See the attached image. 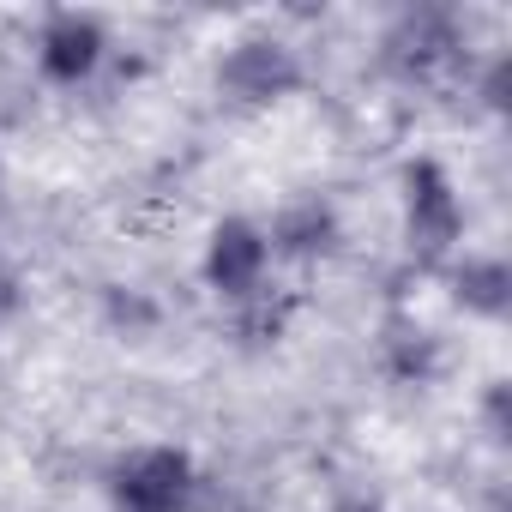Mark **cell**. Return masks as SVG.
Here are the masks:
<instances>
[{"label":"cell","instance_id":"obj_1","mask_svg":"<svg viewBox=\"0 0 512 512\" xmlns=\"http://www.w3.org/2000/svg\"><path fill=\"white\" fill-rule=\"evenodd\" d=\"M193 458L175 452V446H151V452H133L121 470H115V500L121 512H187L193 506Z\"/></svg>","mask_w":512,"mask_h":512},{"label":"cell","instance_id":"obj_2","mask_svg":"<svg viewBox=\"0 0 512 512\" xmlns=\"http://www.w3.org/2000/svg\"><path fill=\"white\" fill-rule=\"evenodd\" d=\"M464 229V211H458V193L446 181L440 163H410V253L416 260H440V253L458 241Z\"/></svg>","mask_w":512,"mask_h":512},{"label":"cell","instance_id":"obj_3","mask_svg":"<svg viewBox=\"0 0 512 512\" xmlns=\"http://www.w3.org/2000/svg\"><path fill=\"white\" fill-rule=\"evenodd\" d=\"M260 272H266V235L253 229L247 217L217 223L211 253H205L211 290H223V296H253V290H260Z\"/></svg>","mask_w":512,"mask_h":512},{"label":"cell","instance_id":"obj_4","mask_svg":"<svg viewBox=\"0 0 512 512\" xmlns=\"http://www.w3.org/2000/svg\"><path fill=\"white\" fill-rule=\"evenodd\" d=\"M302 67L284 43H241L229 61H223V85L241 97V103H272L284 91H296Z\"/></svg>","mask_w":512,"mask_h":512},{"label":"cell","instance_id":"obj_5","mask_svg":"<svg viewBox=\"0 0 512 512\" xmlns=\"http://www.w3.org/2000/svg\"><path fill=\"white\" fill-rule=\"evenodd\" d=\"M97 55H103V31H97V19H79V13H55L49 25H43V73L49 79H85L91 67H97Z\"/></svg>","mask_w":512,"mask_h":512},{"label":"cell","instance_id":"obj_6","mask_svg":"<svg viewBox=\"0 0 512 512\" xmlns=\"http://www.w3.org/2000/svg\"><path fill=\"white\" fill-rule=\"evenodd\" d=\"M392 61L410 79H434V73H446L458 61V37H452V25L440 13H416V19H404L392 31Z\"/></svg>","mask_w":512,"mask_h":512},{"label":"cell","instance_id":"obj_7","mask_svg":"<svg viewBox=\"0 0 512 512\" xmlns=\"http://www.w3.org/2000/svg\"><path fill=\"white\" fill-rule=\"evenodd\" d=\"M458 296H464L470 308H482V314H500V308H506V266H500V260L464 266V272H458Z\"/></svg>","mask_w":512,"mask_h":512},{"label":"cell","instance_id":"obj_8","mask_svg":"<svg viewBox=\"0 0 512 512\" xmlns=\"http://www.w3.org/2000/svg\"><path fill=\"white\" fill-rule=\"evenodd\" d=\"M326 235H332V217H326L320 205H296V211H284V223H278V241H284L290 253H320Z\"/></svg>","mask_w":512,"mask_h":512},{"label":"cell","instance_id":"obj_9","mask_svg":"<svg viewBox=\"0 0 512 512\" xmlns=\"http://www.w3.org/2000/svg\"><path fill=\"white\" fill-rule=\"evenodd\" d=\"M13 308H19V278H13L7 266H0V320H7Z\"/></svg>","mask_w":512,"mask_h":512}]
</instances>
